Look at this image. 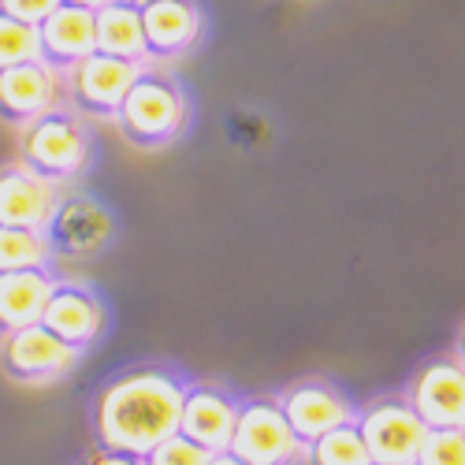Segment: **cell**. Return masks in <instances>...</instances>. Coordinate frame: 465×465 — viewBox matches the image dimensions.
<instances>
[{
  "instance_id": "d4e9b609",
  "label": "cell",
  "mask_w": 465,
  "mask_h": 465,
  "mask_svg": "<svg viewBox=\"0 0 465 465\" xmlns=\"http://www.w3.org/2000/svg\"><path fill=\"white\" fill-rule=\"evenodd\" d=\"M90 465H145V458H134V454H124V450H97L90 458Z\"/></svg>"
},
{
  "instance_id": "7c38bea8",
  "label": "cell",
  "mask_w": 465,
  "mask_h": 465,
  "mask_svg": "<svg viewBox=\"0 0 465 465\" xmlns=\"http://www.w3.org/2000/svg\"><path fill=\"white\" fill-rule=\"evenodd\" d=\"M53 335H60L64 342L79 346H94L101 335H104V324H108V313L94 291L86 287H67V283H53L49 298H45V309H42V321Z\"/></svg>"
},
{
  "instance_id": "7402d4cb",
  "label": "cell",
  "mask_w": 465,
  "mask_h": 465,
  "mask_svg": "<svg viewBox=\"0 0 465 465\" xmlns=\"http://www.w3.org/2000/svg\"><path fill=\"white\" fill-rule=\"evenodd\" d=\"M465 432L461 429H429L417 447L413 465H465L461 450H465Z\"/></svg>"
},
{
  "instance_id": "6da1fadb",
  "label": "cell",
  "mask_w": 465,
  "mask_h": 465,
  "mask_svg": "<svg viewBox=\"0 0 465 465\" xmlns=\"http://www.w3.org/2000/svg\"><path fill=\"white\" fill-rule=\"evenodd\" d=\"M186 387L164 369H134L112 380L94 410V429L104 450L145 458L161 440L179 432Z\"/></svg>"
},
{
  "instance_id": "603a6c76",
  "label": "cell",
  "mask_w": 465,
  "mask_h": 465,
  "mask_svg": "<svg viewBox=\"0 0 465 465\" xmlns=\"http://www.w3.org/2000/svg\"><path fill=\"white\" fill-rule=\"evenodd\" d=\"M209 450L205 447H198V443H190L186 436H168V440H161L157 447H153L149 454H145V465H209Z\"/></svg>"
},
{
  "instance_id": "3957f363",
  "label": "cell",
  "mask_w": 465,
  "mask_h": 465,
  "mask_svg": "<svg viewBox=\"0 0 465 465\" xmlns=\"http://www.w3.org/2000/svg\"><path fill=\"white\" fill-rule=\"evenodd\" d=\"M302 450L291 420L276 399H253L239 406L235 429L227 440V454L242 465H291Z\"/></svg>"
},
{
  "instance_id": "9a60e30c",
  "label": "cell",
  "mask_w": 465,
  "mask_h": 465,
  "mask_svg": "<svg viewBox=\"0 0 465 465\" xmlns=\"http://www.w3.org/2000/svg\"><path fill=\"white\" fill-rule=\"evenodd\" d=\"M112 216L90 202V198H67L56 205L49 227H45V239L53 250L64 253H97L112 242Z\"/></svg>"
},
{
  "instance_id": "8fae6325",
  "label": "cell",
  "mask_w": 465,
  "mask_h": 465,
  "mask_svg": "<svg viewBox=\"0 0 465 465\" xmlns=\"http://www.w3.org/2000/svg\"><path fill=\"white\" fill-rule=\"evenodd\" d=\"M60 101V71L45 60H30L0 71V120L26 127Z\"/></svg>"
},
{
  "instance_id": "ac0fdd59",
  "label": "cell",
  "mask_w": 465,
  "mask_h": 465,
  "mask_svg": "<svg viewBox=\"0 0 465 465\" xmlns=\"http://www.w3.org/2000/svg\"><path fill=\"white\" fill-rule=\"evenodd\" d=\"M53 280L45 268H23V272H0V331H15L42 321Z\"/></svg>"
},
{
  "instance_id": "30bf717a",
  "label": "cell",
  "mask_w": 465,
  "mask_h": 465,
  "mask_svg": "<svg viewBox=\"0 0 465 465\" xmlns=\"http://www.w3.org/2000/svg\"><path fill=\"white\" fill-rule=\"evenodd\" d=\"M413 413L424 420V429H461L465 424V376L461 361H432L417 372L410 383Z\"/></svg>"
},
{
  "instance_id": "2e32d148",
  "label": "cell",
  "mask_w": 465,
  "mask_h": 465,
  "mask_svg": "<svg viewBox=\"0 0 465 465\" xmlns=\"http://www.w3.org/2000/svg\"><path fill=\"white\" fill-rule=\"evenodd\" d=\"M37 42H42V60L56 71L74 67L83 56L94 53V12L60 5L53 15L37 23Z\"/></svg>"
},
{
  "instance_id": "52a82bcc",
  "label": "cell",
  "mask_w": 465,
  "mask_h": 465,
  "mask_svg": "<svg viewBox=\"0 0 465 465\" xmlns=\"http://www.w3.org/2000/svg\"><path fill=\"white\" fill-rule=\"evenodd\" d=\"M145 56L175 60L186 56L205 34V15L198 0H138Z\"/></svg>"
},
{
  "instance_id": "ba28073f",
  "label": "cell",
  "mask_w": 465,
  "mask_h": 465,
  "mask_svg": "<svg viewBox=\"0 0 465 465\" xmlns=\"http://www.w3.org/2000/svg\"><path fill=\"white\" fill-rule=\"evenodd\" d=\"M56 205V179L34 172L30 164H12L0 172V227L45 231Z\"/></svg>"
},
{
  "instance_id": "5b68a950",
  "label": "cell",
  "mask_w": 465,
  "mask_h": 465,
  "mask_svg": "<svg viewBox=\"0 0 465 465\" xmlns=\"http://www.w3.org/2000/svg\"><path fill=\"white\" fill-rule=\"evenodd\" d=\"M354 429L369 450L372 465H413L417 447L424 440V420L413 413L410 402L399 399H383L376 406H369L361 413V420H354Z\"/></svg>"
},
{
  "instance_id": "7a4b0ae2",
  "label": "cell",
  "mask_w": 465,
  "mask_h": 465,
  "mask_svg": "<svg viewBox=\"0 0 465 465\" xmlns=\"http://www.w3.org/2000/svg\"><path fill=\"white\" fill-rule=\"evenodd\" d=\"M115 127L124 131L127 142L134 145H164L183 134L190 120V101L183 86L161 71H142L124 94L120 108L112 112Z\"/></svg>"
},
{
  "instance_id": "4316f807",
  "label": "cell",
  "mask_w": 465,
  "mask_h": 465,
  "mask_svg": "<svg viewBox=\"0 0 465 465\" xmlns=\"http://www.w3.org/2000/svg\"><path fill=\"white\" fill-rule=\"evenodd\" d=\"M209 465H242V461H239V458H231L227 450H220V454H213V458H209Z\"/></svg>"
},
{
  "instance_id": "5bb4252c",
  "label": "cell",
  "mask_w": 465,
  "mask_h": 465,
  "mask_svg": "<svg viewBox=\"0 0 465 465\" xmlns=\"http://www.w3.org/2000/svg\"><path fill=\"white\" fill-rule=\"evenodd\" d=\"M235 417H239V402L227 391H220V387H186L179 410V436L205 447L209 454H220L227 450Z\"/></svg>"
},
{
  "instance_id": "d6986e66",
  "label": "cell",
  "mask_w": 465,
  "mask_h": 465,
  "mask_svg": "<svg viewBox=\"0 0 465 465\" xmlns=\"http://www.w3.org/2000/svg\"><path fill=\"white\" fill-rule=\"evenodd\" d=\"M53 246L45 231L26 227H0V272H23V268H45Z\"/></svg>"
},
{
  "instance_id": "44dd1931",
  "label": "cell",
  "mask_w": 465,
  "mask_h": 465,
  "mask_svg": "<svg viewBox=\"0 0 465 465\" xmlns=\"http://www.w3.org/2000/svg\"><path fill=\"white\" fill-rule=\"evenodd\" d=\"M42 60V42H37V26H26L19 19L0 15V71Z\"/></svg>"
},
{
  "instance_id": "8992f818",
  "label": "cell",
  "mask_w": 465,
  "mask_h": 465,
  "mask_svg": "<svg viewBox=\"0 0 465 465\" xmlns=\"http://www.w3.org/2000/svg\"><path fill=\"white\" fill-rule=\"evenodd\" d=\"M79 358H83L79 346L64 342L45 324H26L15 331H5V342H0V365H5L12 380H23V383L60 380L64 372L74 369Z\"/></svg>"
},
{
  "instance_id": "4fadbf2b",
  "label": "cell",
  "mask_w": 465,
  "mask_h": 465,
  "mask_svg": "<svg viewBox=\"0 0 465 465\" xmlns=\"http://www.w3.org/2000/svg\"><path fill=\"white\" fill-rule=\"evenodd\" d=\"M291 420L294 436L305 443H313L317 436L339 429V424H351L354 420V410L346 402L331 383H321V380H309V383H294L283 391V399H276Z\"/></svg>"
},
{
  "instance_id": "e0dca14e",
  "label": "cell",
  "mask_w": 465,
  "mask_h": 465,
  "mask_svg": "<svg viewBox=\"0 0 465 465\" xmlns=\"http://www.w3.org/2000/svg\"><path fill=\"white\" fill-rule=\"evenodd\" d=\"M94 53L120 56V60H145V37L138 0H112L94 12Z\"/></svg>"
},
{
  "instance_id": "cb8c5ba5",
  "label": "cell",
  "mask_w": 465,
  "mask_h": 465,
  "mask_svg": "<svg viewBox=\"0 0 465 465\" xmlns=\"http://www.w3.org/2000/svg\"><path fill=\"white\" fill-rule=\"evenodd\" d=\"M60 8V0H0V15L19 19L26 26H37L45 15H53Z\"/></svg>"
},
{
  "instance_id": "9c48e42d",
  "label": "cell",
  "mask_w": 465,
  "mask_h": 465,
  "mask_svg": "<svg viewBox=\"0 0 465 465\" xmlns=\"http://www.w3.org/2000/svg\"><path fill=\"white\" fill-rule=\"evenodd\" d=\"M71 74V97L83 112L94 115H112L120 108L124 94L131 90V83L142 74V64L134 60H120V56H104V53H90L74 67H67Z\"/></svg>"
},
{
  "instance_id": "ffe728a7",
  "label": "cell",
  "mask_w": 465,
  "mask_h": 465,
  "mask_svg": "<svg viewBox=\"0 0 465 465\" xmlns=\"http://www.w3.org/2000/svg\"><path fill=\"white\" fill-rule=\"evenodd\" d=\"M309 447V465H372L369 461V450L354 429V420L351 424H339V429L317 436L313 443H305Z\"/></svg>"
},
{
  "instance_id": "484cf974",
  "label": "cell",
  "mask_w": 465,
  "mask_h": 465,
  "mask_svg": "<svg viewBox=\"0 0 465 465\" xmlns=\"http://www.w3.org/2000/svg\"><path fill=\"white\" fill-rule=\"evenodd\" d=\"M60 5H74V8H90V12H97V8L112 5V0H60Z\"/></svg>"
},
{
  "instance_id": "277c9868",
  "label": "cell",
  "mask_w": 465,
  "mask_h": 465,
  "mask_svg": "<svg viewBox=\"0 0 465 465\" xmlns=\"http://www.w3.org/2000/svg\"><path fill=\"white\" fill-rule=\"evenodd\" d=\"M86 127L64 108H49L23 127V161L49 179H71L86 168Z\"/></svg>"
}]
</instances>
